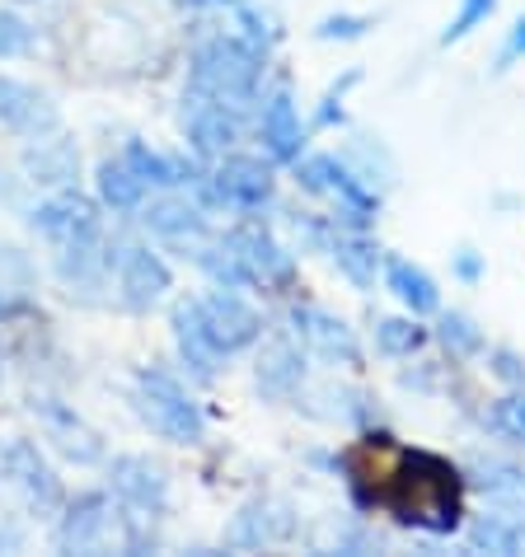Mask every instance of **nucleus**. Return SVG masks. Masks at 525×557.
Wrapping results in <instances>:
<instances>
[{"mask_svg": "<svg viewBox=\"0 0 525 557\" xmlns=\"http://www.w3.org/2000/svg\"><path fill=\"white\" fill-rule=\"evenodd\" d=\"M390 506L404 524L451 534L460 524V473L437 455H399L390 473Z\"/></svg>", "mask_w": 525, "mask_h": 557, "instance_id": "1", "label": "nucleus"}, {"mask_svg": "<svg viewBox=\"0 0 525 557\" xmlns=\"http://www.w3.org/2000/svg\"><path fill=\"white\" fill-rule=\"evenodd\" d=\"M258 75H262V48H258V42H244V38L221 34V38H207L203 48L193 52L188 89L221 99L230 108H240V103L254 99Z\"/></svg>", "mask_w": 525, "mask_h": 557, "instance_id": "2", "label": "nucleus"}, {"mask_svg": "<svg viewBox=\"0 0 525 557\" xmlns=\"http://www.w3.org/2000/svg\"><path fill=\"white\" fill-rule=\"evenodd\" d=\"M146 548V534L136 516H122L108 492H85L66 506V516L57 524V548L66 553H103V548Z\"/></svg>", "mask_w": 525, "mask_h": 557, "instance_id": "3", "label": "nucleus"}, {"mask_svg": "<svg viewBox=\"0 0 525 557\" xmlns=\"http://www.w3.org/2000/svg\"><path fill=\"white\" fill-rule=\"evenodd\" d=\"M136 412H142V422L169 445H203V436H207L203 408H197L188 389H183L174 375H164V370H142V375H136Z\"/></svg>", "mask_w": 525, "mask_h": 557, "instance_id": "4", "label": "nucleus"}, {"mask_svg": "<svg viewBox=\"0 0 525 557\" xmlns=\"http://www.w3.org/2000/svg\"><path fill=\"white\" fill-rule=\"evenodd\" d=\"M34 230L42 239H52L57 249H85V244L103 239V215H99V202L66 188L34 211Z\"/></svg>", "mask_w": 525, "mask_h": 557, "instance_id": "5", "label": "nucleus"}, {"mask_svg": "<svg viewBox=\"0 0 525 557\" xmlns=\"http://www.w3.org/2000/svg\"><path fill=\"white\" fill-rule=\"evenodd\" d=\"M296 178L305 193H323V197H338V221H347L352 230L370 225L376 215V197L362 188V178H352L347 164H338L333 154H310V160L296 164Z\"/></svg>", "mask_w": 525, "mask_h": 557, "instance_id": "6", "label": "nucleus"}, {"mask_svg": "<svg viewBox=\"0 0 525 557\" xmlns=\"http://www.w3.org/2000/svg\"><path fill=\"white\" fill-rule=\"evenodd\" d=\"M272 193H277L272 169L262 160H254V154H225V160L211 169V178H207V197L216 207L258 211V207L272 202Z\"/></svg>", "mask_w": 525, "mask_h": 557, "instance_id": "7", "label": "nucleus"}, {"mask_svg": "<svg viewBox=\"0 0 525 557\" xmlns=\"http://www.w3.org/2000/svg\"><path fill=\"white\" fill-rule=\"evenodd\" d=\"M113 268H118V290L127 309H150L156 300H164V290L174 286V272L160 253H150L146 244H127V249H113Z\"/></svg>", "mask_w": 525, "mask_h": 557, "instance_id": "8", "label": "nucleus"}, {"mask_svg": "<svg viewBox=\"0 0 525 557\" xmlns=\"http://www.w3.org/2000/svg\"><path fill=\"white\" fill-rule=\"evenodd\" d=\"M0 122L20 136H52L61 127V108L52 103L48 89L14 81V75H0Z\"/></svg>", "mask_w": 525, "mask_h": 557, "instance_id": "9", "label": "nucleus"}, {"mask_svg": "<svg viewBox=\"0 0 525 557\" xmlns=\"http://www.w3.org/2000/svg\"><path fill=\"white\" fill-rule=\"evenodd\" d=\"M183 136H188V146L197 154H225L240 141V117L230 103L188 89V95H183Z\"/></svg>", "mask_w": 525, "mask_h": 557, "instance_id": "10", "label": "nucleus"}, {"mask_svg": "<svg viewBox=\"0 0 525 557\" xmlns=\"http://www.w3.org/2000/svg\"><path fill=\"white\" fill-rule=\"evenodd\" d=\"M108 483H113V497L122 506H132L136 516H160L169 506V478L156 459L146 455H122L108 469Z\"/></svg>", "mask_w": 525, "mask_h": 557, "instance_id": "11", "label": "nucleus"}, {"mask_svg": "<svg viewBox=\"0 0 525 557\" xmlns=\"http://www.w3.org/2000/svg\"><path fill=\"white\" fill-rule=\"evenodd\" d=\"M169 329H174V343H179L183 366H188L197 380H211L216 370H221L225 351L216 347V337H211V329H207L203 300H179L174 309H169Z\"/></svg>", "mask_w": 525, "mask_h": 557, "instance_id": "12", "label": "nucleus"}, {"mask_svg": "<svg viewBox=\"0 0 525 557\" xmlns=\"http://www.w3.org/2000/svg\"><path fill=\"white\" fill-rule=\"evenodd\" d=\"M203 314H207V329L216 337V347H221L225 356H235L244 347H254L262 337V319L254 314V305H244L235 290H216V296L203 300Z\"/></svg>", "mask_w": 525, "mask_h": 557, "instance_id": "13", "label": "nucleus"}, {"mask_svg": "<svg viewBox=\"0 0 525 557\" xmlns=\"http://www.w3.org/2000/svg\"><path fill=\"white\" fill-rule=\"evenodd\" d=\"M0 463H5L10 483L28 497V506H38V510H57L61 506V483H57L52 463L38 455L34 441H10L5 455H0Z\"/></svg>", "mask_w": 525, "mask_h": 557, "instance_id": "14", "label": "nucleus"}, {"mask_svg": "<svg viewBox=\"0 0 525 557\" xmlns=\"http://www.w3.org/2000/svg\"><path fill=\"white\" fill-rule=\"evenodd\" d=\"M221 244L240 258V268L249 272V282H286L291 276V253H282L268 230L258 225H235L230 235H221Z\"/></svg>", "mask_w": 525, "mask_h": 557, "instance_id": "15", "label": "nucleus"}, {"mask_svg": "<svg viewBox=\"0 0 525 557\" xmlns=\"http://www.w3.org/2000/svg\"><path fill=\"white\" fill-rule=\"evenodd\" d=\"M291 530H296V520H291L286 506H277V502H249L235 520H230L225 544L230 548H262V544H277V539H291Z\"/></svg>", "mask_w": 525, "mask_h": 557, "instance_id": "16", "label": "nucleus"}, {"mask_svg": "<svg viewBox=\"0 0 525 557\" xmlns=\"http://www.w3.org/2000/svg\"><path fill=\"white\" fill-rule=\"evenodd\" d=\"M38 417H42V426H48V441H57V450L66 455V459H75V463H95V459L103 455V445H99L95 431H89L71 408H61L57 398H42V404H38Z\"/></svg>", "mask_w": 525, "mask_h": 557, "instance_id": "17", "label": "nucleus"}, {"mask_svg": "<svg viewBox=\"0 0 525 557\" xmlns=\"http://www.w3.org/2000/svg\"><path fill=\"white\" fill-rule=\"evenodd\" d=\"M291 323H296V333L310 347H319L323 356H333V361H343V366H362V347H357V337H352V329L343 319L323 314V309H296Z\"/></svg>", "mask_w": 525, "mask_h": 557, "instance_id": "18", "label": "nucleus"}, {"mask_svg": "<svg viewBox=\"0 0 525 557\" xmlns=\"http://www.w3.org/2000/svg\"><path fill=\"white\" fill-rule=\"evenodd\" d=\"M262 146H268L272 160H301V146H305V132H301V117H296V103H291L286 89H277L262 108Z\"/></svg>", "mask_w": 525, "mask_h": 557, "instance_id": "19", "label": "nucleus"}, {"mask_svg": "<svg viewBox=\"0 0 525 557\" xmlns=\"http://www.w3.org/2000/svg\"><path fill=\"white\" fill-rule=\"evenodd\" d=\"M75 169H81V154H75L71 141H61V136H34V146L24 150V174L42 183V188H61V183L75 178Z\"/></svg>", "mask_w": 525, "mask_h": 557, "instance_id": "20", "label": "nucleus"}, {"mask_svg": "<svg viewBox=\"0 0 525 557\" xmlns=\"http://www.w3.org/2000/svg\"><path fill=\"white\" fill-rule=\"evenodd\" d=\"M384 282H390V290L413 309V314H437V309H441L437 282H431L423 268H413L408 258H390V262H384Z\"/></svg>", "mask_w": 525, "mask_h": 557, "instance_id": "21", "label": "nucleus"}, {"mask_svg": "<svg viewBox=\"0 0 525 557\" xmlns=\"http://www.w3.org/2000/svg\"><path fill=\"white\" fill-rule=\"evenodd\" d=\"M95 188H99V202L108 211H136L146 202V178L136 174L127 160H103L99 174H95Z\"/></svg>", "mask_w": 525, "mask_h": 557, "instance_id": "22", "label": "nucleus"}, {"mask_svg": "<svg viewBox=\"0 0 525 557\" xmlns=\"http://www.w3.org/2000/svg\"><path fill=\"white\" fill-rule=\"evenodd\" d=\"M146 225L156 230L160 239H174V244H188V239H203V235H207L203 211L188 207V202H179V197L150 202V207H146Z\"/></svg>", "mask_w": 525, "mask_h": 557, "instance_id": "23", "label": "nucleus"}, {"mask_svg": "<svg viewBox=\"0 0 525 557\" xmlns=\"http://www.w3.org/2000/svg\"><path fill=\"white\" fill-rule=\"evenodd\" d=\"M301 370H305V361H301V351L291 347V343H272L268 351H262V361H258V384H262V394H291L301 384Z\"/></svg>", "mask_w": 525, "mask_h": 557, "instance_id": "24", "label": "nucleus"}, {"mask_svg": "<svg viewBox=\"0 0 525 557\" xmlns=\"http://www.w3.org/2000/svg\"><path fill=\"white\" fill-rule=\"evenodd\" d=\"M333 262H338V268H343L362 290L376 286V262H380V253H376V244H370V239H362V235H338V239H333Z\"/></svg>", "mask_w": 525, "mask_h": 557, "instance_id": "25", "label": "nucleus"}, {"mask_svg": "<svg viewBox=\"0 0 525 557\" xmlns=\"http://www.w3.org/2000/svg\"><path fill=\"white\" fill-rule=\"evenodd\" d=\"M122 160H127L136 174L146 178V188H150V183H156V188H179V183H183V164H179V160H169V154H160V150L142 146V141H127Z\"/></svg>", "mask_w": 525, "mask_h": 557, "instance_id": "26", "label": "nucleus"}, {"mask_svg": "<svg viewBox=\"0 0 525 557\" xmlns=\"http://www.w3.org/2000/svg\"><path fill=\"white\" fill-rule=\"evenodd\" d=\"M469 544L488 553H525V524L506 516H488L469 530Z\"/></svg>", "mask_w": 525, "mask_h": 557, "instance_id": "27", "label": "nucleus"}, {"mask_svg": "<svg viewBox=\"0 0 525 557\" xmlns=\"http://www.w3.org/2000/svg\"><path fill=\"white\" fill-rule=\"evenodd\" d=\"M441 343L451 347L455 356H478L484 351V333H478V323L469 314H441Z\"/></svg>", "mask_w": 525, "mask_h": 557, "instance_id": "28", "label": "nucleus"}, {"mask_svg": "<svg viewBox=\"0 0 525 557\" xmlns=\"http://www.w3.org/2000/svg\"><path fill=\"white\" fill-rule=\"evenodd\" d=\"M423 329L413 319H380V329H376V343L380 351H390V356H408V351H418L423 347Z\"/></svg>", "mask_w": 525, "mask_h": 557, "instance_id": "29", "label": "nucleus"}, {"mask_svg": "<svg viewBox=\"0 0 525 557\" xmlns=\"http://www.w3.org/2000/svg\"><path fill=\"white\" fill-rule=\"evenodd\" d=\"M28 42H34V24L14 10H0V61L28 52Z\"/></svg>", "mask_w": 525, "mask_h": 557, "instance_id": "30", "label": "nucleus"}, {"mask_svg": "<svg viewBox=\"0 0 525 557\" xmlns=\"http://www.w3.org/2000/svg\"><path fill=\"white\" fill-rule=\"evenodd\" d=\"M492 5H498V0H465V5H460V14L451 24H445V34H441V42H455V38H465L474 24H484L488 14H492Z\"/></svg>", "mask_w": 525, "mask_h": 557, "instance_id": "31", "label": "nucleus"}, {"mask_svg": "<svg viewBox=\"0 0 525 557\" xmlns=\"http://www.w3.org/2000/svg\"><path fill=\"white\" fill-rule=\"evenodd\" d=\"M366 28H370V20H357V14H329L315 34L319 38H362Z\"/></svg>", "mask_w": 525, "mask_h": 557, "instance_id": "32", "label": "nucleus"}, {"mask_svg": "<svg viewBox=\"0 0 525 557\" xmlns=\"http://www.w3.org/2000/svg\"><path fill=\"white\" fill-rule=\"evenodd\" d=\"M492 370H498L506 384H525V366L516 351H492Z\"/></svg>", "mask_w": 525, "mask_h": 557, "instance_id": "33", "label": "nucleus"}, {"mask_svg": "<svg viewBox=\"0 0 525 557\" xmlns=\"http://www.w3.org/2000/svg\"><path fill=\"white\" fill-rule=\"evenodd\" d=\"M498 417H502V426L512 431L516 441H525V398H506Z\"/></svg>", "mask_w": 525, "mask_h": 557, "instance_id": "34", "label": "nucleus"}, {"mask_svg": "<svg viewBox=\"0 0 525 557\" xmlns=\"http://www.w3.org/2000/svg\"><path fill=\"white\" fill-rule=\"evenodd\" d=\"M516 57H525V20H516L512 38H506V48H502V57H498V71H502V66H512Z\"/></svg>", "mask_w": 525, "mask_h": 557, "instance_id": "35", "label": "nucleus"}, {"mask_svg": "<svg viewBox=\"0 0 525 557\" xmlns=\"http://www.w3.org/2000/svg\"><path fill=\"white\" fill-rule=\"evenodd\" d=\"M14 314H24V300H14V296L0 290V319H14Z\"/></svg>", "mask_w": 525, "mask_h": 557, "instance_id": "36", "label": "nucleus"}, {"mask_svg": "<svg viewBox=\"0 0 525 557\" xmlns=\"http://www.w3.org/2000/svg\"><path fill=\"white\" fill-rule=\"evenodd\" d=\"M460 276H469V282L478 276V258L474 253H460Z\"/></svg>", "mask_w": 525, "mask_h": 557, "instance_id": "37", "label": "nucleus"}, {"mask_svg": "<svg viewBox=\"0 0 525 557\" xmlns=\"http://www.w3.org/2000/svg\"><path fill=\"white\" fill-rule=\"evenodd\" d=\"M188 5H221V0H188Z\"/></svg>", "mask_w": 525, "mask_h": 557, "instance_id": "38", "label": "nucleus"}]
</instances>
